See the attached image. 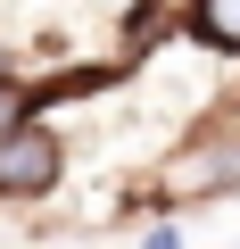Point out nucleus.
Segmentation results:
<instances>
[{
	"mask_svg": "<svg viewBox=\"0 0 240 249\" xmlns=\"http://www.w3.org/2000/svg\"><path fill=\"white\" fill-rule=\"evenodd\" d=\"M58 183V142L42 124H17V133H0V191L9 199H33Z\"/></svg>",
	"mask_w": 240,
	"mask_h": 249,
	"instance_id": "1",
	"label": "nucleus"
},
{
	"mask_svg": "<svg viewBox=\"0 0 240 249\" xmlns=\"http://www.w3.org/2000/svg\"><path fill=\"white\" fill-rule=\"evenodd\" d=\"M191 25H199L215 50H240V0H199V9H191Z\"/></svg>",
	"mask_w": 240,
	"mask_h": 249,
	"instance_id": "2",
	"label": "nucleus"
},
{
	"mask_svg": "<svg viewBox=\"0 0 240 249\" xmlns=\"http://www.w3.org/2000/svg\"><path fill=\"white\" fill-rule=\"evenodd\" d=\"M25 108H33V100H25L9 75H0V133H17V124H25Z\"/></svg>",
	"mask_w": 240,
	"mask_h": 249,
	"instance_id": "3",
	"label": "nucleus"
},
{
	"mask_svg": "<svg viewBox=\"0 0 240 249\" xmlns=\"http://www.w3.org/2000/svg\"><path fill=\"white\" fill-rule=\"evenodd\" d=\"M149 249H182V241H174V232H149Z\"/></svg>",
	"mask_w": 240,
	"mask_h": 249,
	"instance_id": "4",
	"label": "nucleus"
}]
</instances>
